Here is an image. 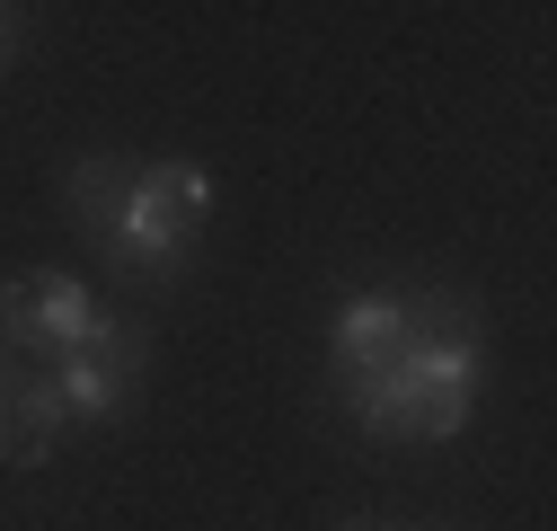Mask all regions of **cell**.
I'll return each instance as SVG.
<instances>
[{
	"mask_svg": "<svg viewBox=\"0 0 557 531\" xmlns=\"http://www.w3.org/2000/svg\"><path fill=\"white\" fill-rule=\"evenodd\" d=\"M98 319H107L98 293H89L81 275H62V266H27V275L0 284V337H10L18 372H53Z\"/></svg>",
	"mask_w": 557,
	"mask_h": 531,
	"instance_id": "3",
	"label": "cell"
},
{
	"mask_svg": "<svg viewBox=\"0 0 557 531\" xmlns=\"http://www.w3.org/2000/svg\"><path fill=\"white\" fill-rule=\"evenodd\" d=\"M143 372H151V328L143 319H98L89 337L53 363V390H62V417H81V425H107V417H124L133 408V390H143Z\"/></svg>",
	"mask_w": 557,
	"mask_h": 531,
	"instance_id": "4",
	"label": "cell"
},
{
	"mask_svg": "<svg viewBox=\"0 0 557 531\" xmlns=\"http://www.w3.org/2000/svg\"><path fill=\"white\" fill-rule=\"evenodd\" d=\"M62 205L89 222V239L107 248L115 275L133 284H169L195 257L203 222H213V169L195 160H124V151H89L62 177Z\"/></svg>",
	"mask_w": 557,
	"mask_h": 531,
	"instance_id": "2",
	"label": "cell"
},
{
	"mask_svg": "<svg viewBox=\"0 0 557 531\" xmlns=\"http://www.w3.org/2000/svg\"><path fill=\"white\" fill-rule=\"evenodd\" d=\"M18 45H27V27H18V10H0V72L18 62Z\"/></svg>",
	"mask_w": 557,
	"mask_h": 531,
	"instance_id": "6",
	"label": "cell"
},
{
	"mask_svg": "<svg viewBox=\"0 0 557 531\" xmlns=\"http://www.w3.org/2000/svg\"><path fill=\"white\" fill-rule=\"evenodd\" d=\"M62 425L72 417H62L53 372H0V460H10V470H45Z\"/></svg>",
	"mask_w": 557,
	"mask_h": 531,
	"instance_id": "5",
	"label": "cell"
},
{
	"mask_svg": "<svg viewBox=\"0 0 557 531\" xmlns=\"http://www.w3.org/2000/svg\"><path fill=\"white\" fill-rule=\"evenodd\" d=\"M486 381V310L443 284H363L327 319V390L381 443H451Z\"/></svg>",
	"mask_w": 557,
	"mask_h": 531,
	"instance_id": "1",
	"label": "cell"
},
{
	"mask_svg": "<svg viewBox=\"0 0 557 531\" xmlns=\"http://www.w3.org/2000/svg\"><path fill=\"white\" fill-rule=\"evenodd\" d=\"M345 531H363V522H345Z\"/></svg>",
	"mask_w": 557,
	"mask_h": 531,
	"instance_id": "7",
	"label": "cell"
}]
</instances>
